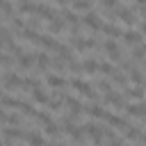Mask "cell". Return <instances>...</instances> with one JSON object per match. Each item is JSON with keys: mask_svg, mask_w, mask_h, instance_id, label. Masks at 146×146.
<instances>
[{"mask_svg": "<svg viewBox=\"0 0 146 146\" xmlns=\"http://www.w3.org/2000/svg\"><path fill=\"white\" fill-rule=\"evenodd\" d=\"M73 89H78L84 98H91V100H98V94L94 91V87L89 84V82H84V80H80V78H71V82H68Z\"/></svg>", "mask_w": 146, "mask_h": 146, "instance_id": "6da1fadb", "label": "cell"}, {"mask_svg": "<svg viewBox=\"0 0 146 146\" xmlns=\"http://www.w3.org/2000/svg\"><path fill=\"white\" fill-rule=\"evenodd\" d=\"M103 50H105V55H107L114 64H119V62L123 59V57H121V48L116 46V41H114V39H107V41H105V46H103Z\"/></svg>", "mask_w": 146, "mask_h": 146, "instance_id": "7a4b0ae2", "label": "cell"}, {"mask_svg": "<svg viewBox=\"0 0 146 146\" xmlns=\"http://www.w3.org/2000/svg\"><path fill=\"white\" fill-rule=\"evenodd\" d=\"M82 25L89 27V30H96V32H98V30L103 27V21H100L98 14H94V11L89 9V11H84V16H82Z\"/></svg>", "mask_w": 146, "mask_h": 146, "instance_id": "3957f363", "label": "cell"}, {"mask_svg": "<svg viewBox=\"0 0 146 146\" xmlns=\"http://www.w3.org/2000/svg\"><path fill=\"white\" fill-rule=\"evenodd\" d=\"M103 100H105L107 105H112V107H116V110H121V107H125V103H123V98H121V94H119V91H114L112 87H110V89H105V96H103Z\"/></svg>", "mask_w": 146, "mask_h": 146, "instance_id": "277c9868", "label": "cell"}, {"mask_svg": "<svg viewBox=\"0 0 146 146\" xmlns=\"http://www.w3.org/2000/svg\"><path fill=\"white\" fill-rule=\"evenodd\" d=\"M64 100H66V107H68L66 116L75 121V119H78V116L82 114V103H80L78 98H71V96H64Z\"/></svg>", "mask_w": 146, "mask_h": 146, "instance_id": "5b68a950", "label": "cell"}, {"mask_svg": "<svg viewBox=\"0 0 146 146\" xmlns=\"http://www.w3.org/2000/svg\"><path fill=\"white\" fill-rule=\"evenodd\" d=\"M121 36H123V43H128V46H137L144 41L141 30H125V32H121Z\"/></svg>", "mask_w": 146, "mask_h": 146, "instance_id": "8992f818", "label": "cell"}, {"mask_svg": "<svg viewBox=\"0 0 146 146\" xmlns=\"http://www.w3.org/2000/svg\"><path fill=\"white\" fill-rule=\"evenodd\" d=\"M125 112H128V116H135V119H139V121L146 116V107L141 105V100H137V103H128Z\"/></svg>", "mask_w": 146, "mask_h": 146, "instance_id": "52a82bcc", "label": "cell"}, {"mask_svg": "<svg viewBox=\"0 0 146 146\" xmlns=\"http://www.w3.org/2000/svg\"><path fill=\"white\" fill-rule=\"evenodd\" d=\"M36 43H39V46H43L46 50H52V52H57V50H59V46H62V43H59V41H55L50 34H39V41H36Z\"/></svg>", "mask_w": 146, "mask_h": 146, "instance_id": "ba28073f", "label": "cell"}, {"mask_svg": "<svg viewBox=\"0 0 146 146\" xmlns=\"http://www.w3.org/2000/svg\"><path fill=\"white\" fill-rule=\"evenodd\" d=\"M21 82H23V78H21L18 73H7V75L2 78V87H5V89H18Z\"/></svg>", "mask_w": 146, "mask_h": 146, "instance_id": "9c48e42d", "label": "cell"}, {"mask_svg": "<svg viewBox=\"0 0 146 146\" xmlns=\"http://www.w3.org/2000/svg\"><path fill=\"white\" fill-rule=\"evenodd\" d=\"M103 121H107V123H110L112 128H116V130H123V128L128 125V121H125L123 116H116V114H110V112L105 114V119H103Z\"/></svg>", "mask_w": 146, "mask_h": 146, "instance_id": "30bf717a", "label": "cell"}, {"mask_svg": "<svg viewBox=\"0 0 146 146\" xmlns=\"http://www.w3.org/2000/svg\"><path fill=\"white\" fill-rule=\"evenodd\" d=\"M123 89H125V96L132 98V100H141V98H144V87H141V84H135V87H128V84H125Z\"/></svg>", "mask_w": 146, "mask_h": 146, "instance_id": "8fae6325", "label": "cell"}, {"mask_svg": "<svg viewBox=\"0 0 146 146\" xmlns=\"http://www.w3.org/2000/svg\"><path fill=\"white\" fill-rule=\"evenodd\" d=\"M46 84H48V87H52V89H64L68 82H66L62 75H46Z\"/></svg>", "mask_w": 146, "mask_h": 146, "instance_id": "7c38bea8", "label": "cell"}, {"mask_svg": "<svg viewBox=\"0 0 146 146\" xmlns=\"http://www.w3.org/2000/svg\"><path fill=\"white\" fill-rule=\"evenodd\" d=\"M18 66L21 68H32L34 66V52H21L18 55Z\"/></svg>", "mask_w": 146, "mask_h": 146, "instance_id": "4fadbf2b", "label": "cell"}, {"mask_svg": "<svg viewBox=\"0 0 146 146\" xmlns=\"http://www.w3.org/2000/svg\"><path fill=\"white\" fill-rule=\"evenodd\" d=\"M98 71V62L96 59H91V57H87L84 62H82V73H89V75H94Z\"/></svg>", "mask_w": 146, "mask_h": 146, "instance_id": "5bb4252c", "label": "cell"}, {"mask_svg": "<svg viewBox=\"0 0 146 146\" xmlns=\"http://www.w3.org/2000/svg\"><path fill=\"white\" fill-rule=\"evenodd\" d=\"M32 100H34V103L46 105V103H48V94H46L41 87H34V89H32Z\"/></svg>", "mask_w": 146, "mask_h": 146, "instance_id": "9a60e30c", "label": "cell"}, {"mask_svg": "<svg viewBox=\"0 0 146 146\" xmlns=\"http://www.w3.org/2000/svg\"><path fill=\"white\" fill-rule=\"evenodd\" d=\"M64 18H66V23H68V25H73V30L78 32V25H80L78 14H75V11H71V9H64Z\"/></svg>", "mask_w": 146, "mask_h": 146, "instance_id": "2e32d148", "label": "cell"}, {"mask_svg": "<svg viewBox=\"0 0 146 146\" xmlns=\"http://www.w3.org/2000/svg\"><path fill=\"white\" fill-rule=\"evenodd\" d=\"M48 30H50V34H59V32L64 30V23H62V18H59V16H55L52 21H48Z\"/></svg>", "mask_w": 146, "mask_h": 146, "instance_id": "e0dca14e", "label": "cell"}, {"mask_svg": "<svg viewBox=\"0 0 146 146\" xmlns=\"http://www.w3.org/2000/svg\"><path fill=\"white\" fill-rule=\"evenodd\" d=\"M5 139H7V141H14V139H23V141H25V132L14 130V128H7V130H5Z\"/></svg>", "mask_w": 146, "mask_h": 146, "instance_id": "ac0fdd59", "label": "cell"}, {"mask_svg": "<svg viewBox=\"0 0 146 146\" xmlns=\"http://www.w3.org/2000/svg\"><path fill=\"white\" fill-rule=\"evenodd\" d=\"M73 11H89L91 9V0H71Z\"/></svg>", "mask_w": 146, "mask_h": 146, "instance_id": "d6986e66", "label": "cell"}, {"mask_svg": "<svg viewBox=\"0 0 146 146\" xmlns=\"http://www.w3.org/2000/svg\"><path fill=\"white\" fill-rule=\"evenodd\" d=\"M21 36H23V41H27V43H36V41H39V32L32 30V27H30V30H23Z\"/></svg>", "mask_w": 146, "mask_h": 146, "instance_id": "ffe728a7", "label": "cell"}, {"mask_svg": "<svg viewBox=\"0 0 146 146\" xmlns=\"http://www.w3.org/2000/svg\"><path fill=\"white\" fill-rule=\"evenodd\" d=\"M98 71L103 73V75H107V78H112L114 75V71H119L114 64H107V62H103V64H98Z\"/></svg>", "mask_w": 146, "mask_h": 146, "instance_id": "44dd1931", "label": "cell"}, {"mask_svg": "<svg viewBox=\"0 0 146 146\" xmlns=\"http://www.w3.org/2000/svg\"><path fill=\"white\" fill-rule=\"evenodd\" d=\"M100 30H103V32H105L110 39H116V36H121V30H119L116 25H103Z\"/></svg>", "mask_w": 146, "mask_h": 146, "instance_id": "7402d4cb", "label": "cell"}, {"mask_svg": "<svg viewBox=\"0 0 146 146\" xmlns=\"http://www.w3.org/2000/svg\"><path fill=\"white\" fill-rule=\"evenodd\" d=\"M112 80L119 84V87H125L128 84V75H123L121 71H114V75H112Z\"/></svg>", "mask_w": 146, "mask_h": 146, "instance_id": "603a6c76", "label": "cell"}, {"mask_svg": "<svg viewBox=\"0 0 146 146\" xmlns=\"http://www.w3.org/2000/svg\"><path fill=\"white\" fill-rule=\"evenodd\" d=\"M25 141H30V144H41V141H46L39 132H25Z\"/></svg>", "mask_w": 146, "mask_h": 146, "instance_id": "cb8c5ba5", "label": "cell"}, {"mask_svg": "<svg viewBox=\"0 0 146 146\" xmlns=\"http://www.w3.org/2000/svg\"><path fill=\"white\" fill-rule=\"evenodd\" d=\"M34 9H36V5H32V2L27 0V2H21V9H18V11H21V14H34Z\"/></svg>", "mask_w": 146, "mask_h": 146, "instance_id": "d4e9b609", "label": "cell"}, {"mask_svg": "<svg viewBox=\"0 0 146 146\" xmlns=\"http://www.w3.org/2000/svg\"><path fill=\"white\" fill-rule=\"evenodd\" d=\"M68 71H71V73H75V75H80V73H82V64H78V62L68 59Z\"/></svg>", "mask_w": 146, "mask_h": 146, "instance_id": "484cf974", "label": "cell"}, {"mask_svg": "<svg viewBox=\"0 0 146 146\" xmlns=\"http://www.w3.org/2000/svg\"><path fill=\"white\" fill-rule=\"evenodd\" d=\"M48 66H52L55 71H64V68H66V66H64V59H50Z\"/></svg>", "mask_w": 146, "mask_h": 146, "instance_id": "4316f807", "label": "cell"}, {"mask_svg": "<svg viewBox=\"0 0 146 146\" xmlns=\"http://www.w3.org/2000/svg\"><path fill=\"white\" fill-rule=\"evenodd\" d=\"M100 5H103L105 11H110V9H114V7L119 5V0H100Z\"/></svg>", "mask_w": 146, "mask_h": 146, "instance_id": "83f0119b", "label": "cell"}, {"mask_svg": "<svg viewBox=\"0 0 146 146\" xmlns=\"http://www.w3.org/2000/svg\"><path fill=\"white\" fill-rule=\"evenodd\" d=\"M11 64H14V59H11V57H7V55H2V52H0V66H11Z\"/></svg>", "mask_w": 146, "mask_h": 146, "instance_id": "f1b7e54d", "label": "cell"}, {"mask_svg": "<svg viewBox=\"0 0 146 146\" xmlns=\"http://www.w3.org/2000/svg\"><path fill=\"white\" fill-rule=\"evenodd\" d=\"M11 30H23V21L16 16V18H11Z\"/></svg>", "mask_w": 146, "mask_h": 146, "instance_id": "f546056e", "label": "cell"}, {"mask_svg": "<svg viewBox=\"0 0 146 146\" xmlns=\"http://www.w3.org/2000/svg\"><path fill=\"white\" fill-rule=\"evenodd\" d=\"M59 5H71V0H57Z\"/></svg>", "mask_w": 146, "mask_h": 146, "instance_id": "4dcf8cb0", "label": "cell"}, {"mask_svg": "<svg viewBox=\"0 0 146 146\" xmlns=\"http://www.w3.org/2000/svg\"><path fill=\"white\" fill-rule=\"evenodd\" d=\"M135 2H137V5H144V0H135Z\"/></svg>", "mask_w": 146, "mask_h": 146, "instance_id": "1f68e13d", "label": "cell"}, {"mask_svg": "<svg viewBox=\"0 0 146 146\" xmlns=\"http://www.w3.org/2000/svg\"><path fill=\"white\" fill-rule=\"evenodd\" d=\"M18 2H27V0H18Z\"/></svg>", "mask_w": 146, "mask_h": 146, "instance_id": "d6a6232c", "label": "cell"}, {"mask_svg": "<svg viewBox=\"0 0 146 146\" xmlns=\"http://www.w3.org/2000/svg\"><path fill=\"white\" fill-rule=\"evenodd\" d=\"M0 82H2V75H0Z\"/></svg>", "mask_w": 146, "mask_h": 146, "instance_id": "836d02e7", "label": "cell"}, {"mask_svg": "<svg viewBox=\"0 0 146 146\" xmlns=\"http://www.w3.org/2000/svg\"><path fill=\"white\" fill-rule=\"evenodd\" d=\"M0 96H2V91H0Z\"/></svg>", "mask_w": 146, "mask_h": 146, "instance_id": "e575fe53", "label": "cell"}]
</instances>
